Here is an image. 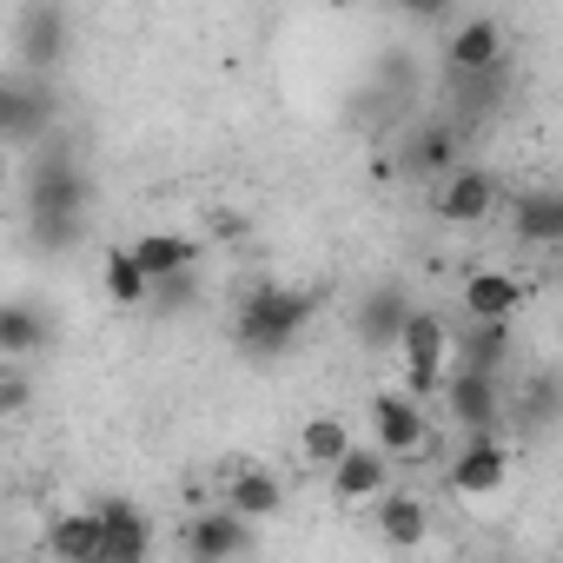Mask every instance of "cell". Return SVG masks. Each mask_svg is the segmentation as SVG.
<instances>
[{"label": "cell", "instance_id": "18", "mask_svg": "<svg viewBox=\"0 0 563 563\" xmlns=\"http://www.w3.org/2000/svg\"><path fill=\"white\" fill-rule=\"evenodd\" d=\"M378 537H385L391 550H418V543L431 537V510H424V497H411V490H385V497H378Z\"/></svg>", "mask_w": 563, "mask_h": 563}, {"label": "cell", "instance_id": "10", "mask_svg": "<svg viewBox=\"0 0 563 563\" xmlns=\"http://www.w3.org/2000/svg\"><path fill=\"white\" fill-rule=\"evenodd\" d=\"M444 405L464 431H497L504 418V391H497V372H477V365H457L444 378Z\"/></svg>", "mask_w": 563, "mask_h": 563}, {"label": "cell", "instance_id": "4", "mask_svg": "<svg viewBox=\"0 0 563 563\" xmlns=\"http://www.w3.org/2000/svg\"><path fill=\"white\" fill-rule=\"evenodd\" d=\"M186 556L192 563H225V556H245L252 543H258V517H245V510H232V504H219V510H199L192 523H186Z\"/></svg>", "mask_w": 563, "mask_h": 563}, {"label": "cell", "instance_id": "23", "mask_svg": "<svg viewBox=\"0 0 563 563\" xmlns=\"http://www.w3.org/2000/svg\"><path fill=\"white\" fill-rule=\"evenodd\" d=\"M457 358L477 372H504L510 358V319H471V332L457 339Z\"/></svg>", "mask_w": 563, "mask_h": 563}, {"label": "cell", "instance_id": "1", "mask_svg": "<svg viewBox=\"0 0 563 563\" xmlns=\"http://www.w3.org/2000/svg\"><path fill=\"white\" fill-rule=\"evenodd\" d=\"M312 312H319L312 292H299V286H265V292H252V299L239 306L232 345H239L245 358H286V352L299 345V332L312 325Z\"/></svg>", "mask_w": 563, "mask_h": 563}, {"label": "cell", "instance_id": "6", "mask_svg": "<svg viewBox=\"0 0 563 563\" xmlns=\"http://www.w3.org/2000/svg\"><path fill=\"white\" fill-rule=\"evenodd\" d=\"M372 438H378L391 457H411V451H424V438H431V424H424V398H418L411 385H391V391H378V398H372Z\"/></svg>", "mask_w": 563, "mask_h": 563}, {"label": "cell", "instance_id": "9", "mask_svg": "<svg viewBox=\"0 0 563 563\" xmlns=\"http://www.w3.org/2000/svg\"><path fill=\"white\" fill-rule=\"evenodd\" d=\"M325 484H332V504H378L385 484H391V451L385 444H352L325 471Z\"/></svg>", "mask_w": 563, "mask_h": 563}, {"label": "cell", "instance_id": "2", "mask_svg": "<svg viewBox=\"0 0 563 563\" xmlns=\"http://www.w3.org/2000/svg\"><path fill=\"white\" fill-rule=\"evenodd\" d=\"M451 325L438 319V312H424V306H411V319H405V332H398V365H405V385L418 391V398H431V391H444V378H451Z\"/></svg>", "mask_w": 563, "mask_h": 563}, {"label": "cell", "instance_id": "13", "mask_svg": "<svg viewBox=\"0 0 563 563\" xmlns=\"http://www.w3.org/2000/svg\"><path fill=\"white\" fill-rule=\"evenodd\" d=\"M100 523H107V550H100V563H140V556L153 550V523L140 517V504L107 497V504H100Z\"/></svg>", "mask_w": 563, "mask_h": 563}, {"label": "cell", "instance_id": "5", "mask_svg": "<svg viewBox=\"0 0 563 563\" xmlns=\"http://www.w3.org/2000/svg\"><path fill=\"white\" fill-rule=\"evenodd\" d=\"M0 126H8L14 153H41V140H54V87H41V80L0 87Z\"/></svg>", "mask_w": 563, "mask_h": 563}, {"label": "cell", "instance_id": "14", "mask_svg": "<svg viewBox=\"0 0 563 563\" xmlns=\"http://www.w3.org/2000/svg\"><path fill=\"white\" fill-rule=\"evenodd\" d=\"M100 550H107L100 504H93V510H67V517H54V530H47V556H60V563H100Z\"/></svg>", "mask_w": 563, "mask_h": 563}, {"label": "cell", "instance_id": "24", "mask_svg": "<svg viewBox=\"0 0 563 563\" xmlns=\"http://www.w3.org/2000/svg\"><path fill=\"white\" fill-rule=\"evenodd\" d=\"M352 444H358V438H352V424H345V418H332V411H325V418H312V424L299 431V457H306L312 471H332Z\"/></svg>", "mask_w": 563, "mask_h": 563}, {"label": "cell", "instance_id": "19", "mask_svg": "<svg viewBox=\"0 0 563 563\" xmlns=\"http://www.w3.org/2000/svg\"><path fill=\"white\" fill-rule=\"evenodd\" d=\"M451 166H457V133H451V126H424V133H411L405 153H398V173H405V179H444Z\"/></svg>", "mask_w": 563, "mask_h": 563}, {"label": "cell", "instance_id": "7", "mask_svg": "<svg viewBox=\"0 0 563 563\" xmlns=\"http://www.w3.org/2000/svg\"><path fill=\"white\" fill-rule=\"evenodd\" d=\"M504 477H510V444L497 431H471L464 451L451 457V490L457 497H497Z\"/></svg>", "mask_w": 563, "mask_h": 563}, {"label": "cell", "instance_id": "17", "mask_svg": "<svg viewBox=\"0 0 563 563\" xmlns=\"http://www.w3.org/2000/svg\"><path fill=\"white\" fill-rule=\"evenodd\" d=\"M100 286H107V299H113L120 312H133V306H153V272L140 265V252H133V245H107Z\"/></svg>", "mask_w": 563, "mask_h": 563}, {"label": "cell", "instance_id": "21", "mask_svg": "<svg viewBox=\"0 0 563 563\" xmlns=\"http://www.w3.org/2000/svg\"><path fill=\"white\" fill-rule=\"evenodd\" d=\"M225 504H232V510H245V517H272L278 504H286V484H278L265 464H245V471H232Z\"/></svg>", "mask_w": 563, "mask_h": 563}, {"label": "cell", "instance_id": "16", "mask_svg": "<svg viewBox=\"0 0 563 563\" xmlns=\"http://www.w3.org/2000/svg\"><path fill=\"white\" fill-rule=\"evenodd\" d=\"M405 319H411V299H405L398 286H378V292H365V306H358V339H365L372 352H398Z\"/></svg>", "mask_w": 563, "mask_h": 563}, {"label": "cell", "instance_id": "20", "mask_svg": "<svg viewBox=\"0 0 563 563\" xmlns=\"http://www.w3.org/2000/svg\"><path fill=\"white\" fill-rule=\"evenodd\" d=\"M510 219L523 245H563V192H517Z\"/></svg>", "mask_w": 563, "mask_h": 563}, {"label": "cell", "instance_id": "22", "mask_svg": "<svg viewBox=\"0 0 563 563\" xmlns=\"http://www.w3.org/2000/svg\"><path fill=\"white\" fill-rule=\"evenodd\" d=\"M41 345H54V325H47L27 299H14L8 312H0V352H8V358H27V352H41Z\"/></svg>", "mask_w": 563, "mask_h": 563}, {"label": "cell", "instance_id": "11", "mask_svg": "<svg viewBox=\"0 0 563 563\" xmlns=\"http://www.w3.org/2000/svg\"><path fill=\"white\" fill-rule=\"evenodd\" d=\"M60 54H67V14L54 8V0H34L27 27H21V67L27 74H54Z\"/></svg>", "mask_w": 563, "mask_h": 563}, {"label": "cell", "instance_id": "28", "mask_svg": "<svg viewBox=\"0 0 563 563\" xmlns=\"http://www.w3.org/2000/svg\"><path fill=\"white\" fill-rule=\"evenodd\" d=\"M398 14H411V21H444L451 14V0H391Z\"/></svg>", "mask_w": 563, "mask_h": 563}, {"label": "cell", "instance_id": "26", "mask_svg": "<svg viewBox=\"0 0 563 563\" xmlns=\"http://www.w3.org/2000/svg\"><path fill=\"white\" fill-rule=\"evenodd\" d=\"M192 299H199V265L153 278V306H159V312H192Z\"/></svg>", "mask_w": 563, "mask_h": 563}, {"label": "cell", "instance_id": "15", "mask_svg": "<svg viewBox=\"0 0 563 563\" xmlns=\"http://www.w3.org/2000/svg\"><path fill=\"white\" fill-rule=\"evenodd\" d=\"M517 306H523V278L517 272L484 265V272L464 278V312L471 319H517Z\"/></svg>", "mask_w": 563, "mask_h": 563}, {"label": "cell", "instance_id": "25", "mask_svg": "<svg viewBox=\"0 0 563 563\" xmlns=\"http://www.w3.org/2000/svg\"><path fill=\"white\" fill-rule=\"evenodd\" d=\"M133 252H140V265H146L153 278H166V272H186V265H199V245H192L186 232H140V239H133Z\"/></svg>", "mask_w": 563, "mask_h": 563}, {"label": "cell", "instance_id": "8", "mask_svg": "<svg viewBox=\"0 0 563 563\" xmlns=\"http://www.w3.org/2000/svg\"><path fill=\"white\" fill-rule=\"evenodd\" d=\"M27 212H87V173L67 153L41 146L34 153V179H27Z\"/></svg>", "mask_w": 563, "mask_h": 563}, {"label": "cell", "instance_id": "12", "mask_svg": "<svg viewBox=\"0 0 563 563\" xmlns=\"http://www.w3.org/2000/svg\"><path fill=\"white\" fill-rule=\"evenodd\" d=\"M444 67L464 80V74H490V67H504V27L490 21V14H477V21H464L457 34H451V47H444Z\"/></svg>", "mask_w": 563, "mask_h": 563}, {"label": "cell", "instance_id": "27", "mask_svg": "<svg viewBox=\"0 0 563 563\" xmlns=\"http://www.w3.org/2000/svg\"><path fill=\"white\" fill-rule=\"evenodd\" d=\"M0 411H27V372H21V358H8V372H0Z\"/></svg>", "mask_w": 563, "mask_h": 563}, {"label": "cell", "instance_id": "3", "mask_svg": "<svg viewBox=\"0 0 563 563\" xmlns=\"http://www.w3.org/2000/svg\"><path fill=\"white\" fill-rule=\"evenodd\" d=\"M497 199H504V186H497V173H484V166H451V173L431 186V212H438L444 225H477V219L497 212Z\"/></svg>", "mask_w": 563, "mask_h": 563}]
</instances>
